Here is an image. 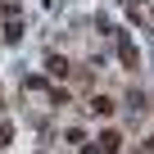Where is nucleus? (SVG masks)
Masks as SVG:
<instances>
[{"instance_id":"nucleus-3","label":"nucleus","mask_w":154,"mask_h":154,"mask_svg":"<svg viewBox=\"0 0 154 154\" xmlns=\"http://www.w3.org/2000/svg\"><path fill=\"white\" fill-rule=\"evenodd\" d=\"M122 63H131V68H136V45H131V41H122Z\"/></svg>"},{"instance_id":"nucleus-5","label":"nucleus","mask_w":154,"mask_h":154,"mask_svg":"<svg viewBox=\"0 0 154 154\" xmlns=\"http://www.w3.org/2000/svg\"><path fill=\"white\" fill-rule=\"evenodd\" d=\"M9 140H14V127H9V122H0V145H9Z\"/></svg>"},{"instance_id":"nucleus-2","label":"nucleus","mask_w":154,"mask_h":154,"mask_svg":"<svg viewBox=\"0 0 154 154\" xmlns=\"http://www.w3.org/2000/svg\"><path fill=\"white\" fill-rule=\"evenodd\" d=\"M91 109H95V113H113V100H104V95H95V100H91Z\"/></svg>"},{"instance_id":"nucleus-1","label":"nucleus","mask_w":154,"mask_h":154,"mask_svg":"<svg viewBox=\"0 0 154 154\" xmlns=\"http://www.w3.org/2000/svg\"><path fill=\"white\" fill-rule=\"evenodd\" d=\"M100 140H104V145H100V149H104V154H118V145H122V136H118V131H104V136H100Z\"/></svg>"},{"instance_id":"nucleus-4","label":"nucleus","mask_w":154,"mask_h":154,"mask_svg":"<svg viewBox=\"0 0 154 154\" xmlns=\"http://www.w3.org/2000/svg\"><path fill=\"white\" fill-rule=\"evenodd\" d=\"M45 68H50L54 77H63V72H68V63H63V59H54V54H50V63H45Z\"/></svg>"}]
</instances>
